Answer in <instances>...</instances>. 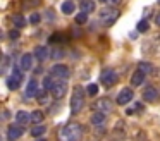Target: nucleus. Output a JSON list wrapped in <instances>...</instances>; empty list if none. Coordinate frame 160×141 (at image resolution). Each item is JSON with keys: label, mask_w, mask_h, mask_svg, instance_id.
I'll return each mask as SVG.
<instances>
[{"label": "nucleus", "mask_w": 160, "mask_h": 141, "mask_svg": "<svg viewBox=\"0 0 160 141\" xmlns=\"http://www.w3.org/2000/svg\"><path fill=\"white\" fill-rule=\"evenodd\" d=\"M45 133H47V127L43 126V124H40V126H35V127L31 129V134H33L35 138H40V136H43Z\"/></svg>", "instance_id": "obj_23"}, {"label": "nucleus", "mask_w": 160, "mask_h": 141, "mask_svg": "<svg viewBox=\"0 0 160 141\" xmlns=\"http://www.w3.org/2000/svg\"><path fill=\"white\" fill-rule=\"evenodd\" d=\"M141 110H143V105L136 103V105H134V108H129V110H128V115H131L132 112H141Z\"/></svg>", "instance_id": "obj_30"}, {"label": "nucleus", "mask_w": 160, "mask_h": 141, "mask_svg": "<svg viewBox=\"0 0 160 141\" xmlns=\"http://www.w3.org/2000/svg\"><path fill=\"white\" fill-rule=\"evenodd\" d=\"M86 93L90 96H95L98 93V84H90V86H88V89H86Z\"/></svg>", "instance_id": "obj_27"}, {"label": "nucleus", "mask_w": 160, "mask_h": 141, "mask_svg": "<svg viewBox=\"0 0 160 141\" xmlns=\"http://www.w3.org/2000/svg\"><path fill=\"white\" fill-rule=\"evenodd\" d=\"M100 79H102V84L110 88V86H114L115 83H117V74H115V71H112V69H105V71H102Z\"/></svg>", "instance_id": "obj_6"}, {"label": "nucleus", "mask_w": 160, "mask_h": 141, "mask_svg": "<svg viewBox=\"0 0 160 141\" xmlns=\"http://www.w3.org/2000/svg\"><path fill=\"white\" fill-rule=\"evenodd\" d=\"M138 71L145 72V74H152L155 69H153V65L150 64V62H139V64H138Z\"/></svg>", "instance_id": "obj_22"}, {"label": "nucleus", "mask_w": 160, "mask_h": 141, "mask_svg": "<svg viewBox=\"0 0 160 141\" xmlns=\"http://www.w3.org/2000/svg\"><path fill=\"white\" fill-rule=\"evenodd\" d=\"M155 24H157V26H160V12L155 16Z\"/></svg>", "instance_id": "obj_33"}, {"label": "nucleus", "mask_w": 160, "mask_h": 141, "mask_svg": "<svg viewBox=\"0 0 160 141\" xmlns=\"http://www.w3.org/2000/svg\"><path fill=\"white\" fill-rule=\"evenodd\" d=\"M102 2H105V3H107V0H102Z\"/></svg>", "instance_id": "obj_35"}, {"label": "nucleus", "mask_w": 160, "mask_h": 141, "mask_svg": "<svg viewBox=\"0 0 160 141\" xmlns=\"http://www.w3.org/2000/svg\"><path fill=\"white\" fill-rule=\"evenodd\" d=\"M84 96H86V93H84L83 86H76L72 91V96H71V113L72 115H76V113H79L83 110Z\"/></svg>", "instance_id": "obj_3"}, {"label": "nucleus", "mask_w": 160, "mask_h": 141, "mask_svg": "<svg viewBox=\"0 0 160 141\" xmlns=\"http://www.w3.org/2000/svg\"><path fill=\"white\" fill-rule=\"evenodd\" d=\"M33 58H35L33 53H22L21 55V60H19L21 71H31L33 69Z\"/></svg>", "instance_id": "obj_9"}, {"label": "nucleus", "mask_w": 160, "mask_h": 141, "mask_svg": "<svg viewBox=\"0 0 160 141\" xmlns=\"http://www.w3.org/2000/svg\"><path fill=\"white\" fill-rule=\"evenodd\" d=\"M50 72H52L53 78L62 79V81H67V79L71 78V71H69V67H67V65H64V64H55L52 69H50Z\"/></svg>", "instance_id": "obj_5"}, {"label": "nucleus", "mask_w": 160, "mask_h": 141, "mask_svg": "<svg viewBox=\"0 0 160 141\" xmlns=\"http://www.w3.org/2000/svg\"><path fill=\"white\" fill-rule=\"evenodd\" d=\"M60 10H62L66 16H69V14H72L74 10H76V3H74L72 0H66V2L62 3V7H60Z\"/></svg>", "instance_id": "obj_18"}, {"label": "nucleus", "mask_w": 160, "mask_h": 141, "mask_svg": "<svg viewBox=\"0 0 160 141\" xmlns=\"http://www.w3.org/2000/svg\"><path fill=\"white\" fill-rule=\"evenodd\" d=\"M38 81L36 79H31V81L28 83V88H26V98H33V96H38Z\"/></svg>", "instance_id": "obj_13"}, {"label": "nucleus", "mask_w": 160, "mask_h": 141, "mask_svg": "<svg viewBox=\"0 0 160 141\" xmlns=\"http://www.w3.org/2000/svg\"><path fill=\"white\" fill-rule=\"evenodd\" d=\"M22 134H24V129H22V126H19V124H12V126H9L7 129V138L11 141L18 139V138H21Z\"/></svg>", "instance_id": "obj_10"}, {"label": "nucleus", "mask_w": 160, "mask_h": 141, "mask_svg": "<svg viewBox=\"0 0 160 141\" xmlns=\"http://www.w3.org/2000/svg\"><path fill=\"white\" fill-rule=\"evenodd\" d=\"M121 2L122 0H107V5L108 7H117V5H121Z\"/></svg>", "instance_id": "obj_31"}, {"label": "nucleus", "mask_w": 160, "mask_h": 141, "mask_svg": "<svg viewBox=\"0 0 160 141\" xmlns=\"http://www.w3.org/2000/svg\"><path fill=\"white\" fill-rule=\"evenodd\" d=\"M24 2V7H36L42 5V0H22Z\"/></svg>", "instance_id": "obj_28"}, {"label": "nucleus", "mask_w": 160, "mask_h": 141, "mask_svg": "<svg viewBox=\"0 0 160 141\" xmlns=\"http://www.w3.org/2000/svg\"><path fill=\"white\" fill-rule=\"evenodd\" d=\"M107 120V115H105V112H95L93 115H91V124L93 126H102V124Z\"/></svg>", "instance_id": "obj_16"}, {"label": "nucleus", "mask_w": 160, "mask_h": 141, "mask_svg": "<svg viewBox=\"0 0 160 141\" xmlns=\"http://www.w3.org/2000/svg\"><path fill=\"white\" fill-rule=\"evenodd\" d=\"M79 7H81V12H86V14H90L95 10V3L91 2V0H81Z\"/></svg>", "instance_id": "obj_20"}, {"label": "nucleus", "mask_w": 160, "mask_h": 141, "mask_svg": "<svg viewBox=\"0 0 160 141\" xmlns=\"http://www.w3.org/2000/svg\"><path fill=\"white\" fill-rule=\"evenodd\" d=\"M16 122L19 124V126H26V124L31 122V113L24 112V110H19L18 113H16Z\"/></svg>", "instance_id": "obj_15"}, {"label": "nucleus", "mask_w": 160, "mask_h": 141, "mask_svg": "<svg viewBox=\"0 0 160 141\" xmlns=\"http://www.w3.org/2000/svg\"><path fill=\"white\" fill-rule=\"evenodd\" d=\"M143 100H145V102H157V100H158V91H157V88L148 86V88L145 89V93H143Z\"/></svg>", "instance_id": "obj_14"}, {"label": "nucleus", "mask_w": 160, "mask_h": 141, "mask_svg": "<svg viewBox=\"0 0 160 141\" xmlns=\"http://www.w3.org/2000/svg\"><path fill=\"white\" fill-rule=\"evenodd\" d=\"M40 19H42V16H40V14H36V12L29 16V23H31V24H38Z\"/></svg>", "instance_id": "obj_29"}, {"label": "nucleus", "mask_w": 160, "mask_h": 141, "mask_svg": "<svg viewBox=\"0 0 160 141\" xmlns=\"http://www.w3.org/2000/svg\"><path fill=\"white\" fill-rule=\"evenodd\" d=\"M21 83H22V74H21V71L19 69H12V76L7 79V86H9V89H18L19 86H21Z\"/></svg>", "instance_id": "obj_7"}, {"label": "nucleus", "mask_w": 160, "mask_h": 141, "mask_svg": "<svg viewBox=\"0 0 160 141\" xmlns=\"http://www.w3.org/2000/svg\"><path fill=\"white\" fill-rule=\"evenodd\" d=\"M119 16H121V12H119L117 7H105L100 10V23L103 26H112L119 19Z\"/></svg>", "instance_id": "obj_4"}, {"label": "nucleus", "mask_w": 160, "mask_h": 141, "mask_svg": "<svg viewBox=\"0 0 160 141\" xmlns=\"http://www.w3.org/2000/svg\"><path fill=\"white\" fill-rule=\"evenodd\" d=\"M145 72H141V71H138L136 69L134 71V74L131 76V84L132 86H139V84H143V81H145Z\"/></svg>", "instance_id": "obj_17"}, {"label": "nucleus", "mask_w": 160, "mask_h": 141, "mask_svg": "<svg viewBox=\"0 0 160 141\" xmlns=\"http://www.w3.org/2000/svg\"><path fill=\"white\" fill-rule=\"evenodd\" d=\"M43 119H45V113H43L42 110H35V112H31V122L33 124L40 126V124L43 122Z\"/></svg>", "instance_id": "obj_19"}, {"label": "nucleus", "mask_w": 160, "mask_h": 141, "mask_svg": "<svg viewBox=\"0 0 160 141\" xmlns=\"http://www.w3.org/2000/svg\"><path fill=\"white\" fill-rule=\"evenodd\" d=\"M132 96H134V93H132V89H129V88H124V89H122V91L117 95V100H115V102H117L119 105H128V103L132 100Z\"/></svg>", "instance_id": "obj_8"}, {"label": "nucleus", "mask_w": 160, "mask_h": 141, "mask_svg": "<svg viewBox=\"0 0 160 141\" xmlns=\"http://www.w3.org/2000/svg\"><path fill=\"white\" fill-rule=\"evenodd\" d=\"M38 103H42V105L48 103V95H47L45 88H40V91H38Z\"/></svg>", "instance_id": "obj_24"}, {"label": "nucleus", "mask_w": 160, "mask_h": 141, "mask_svg": "<svg viewBox=\"0 0 160 141\" xmlns=\"http://www.w3.org/2000/svg\"><path fill=\"white\" fill-rule=\"evenodd\" d=\"M83 136V126L78 122H69L59 131V141H79Z\"/></svg>", "instance_id": "obj_2"}, {"label": "nucleus", "mask_w": 160, "mask_h": 141, "mask_svg": "<svg viewBox=\"0 0 160 141\" xmlns=\"http://www.w3.org/2000/svg\"><path fill=\"white\" fill-rule=\"evenodd\" d=\"M9 36H11L12 40H18V38H19V31L18 29H12L11 33H9Z\"/></svg>", "instance_id": "obj_32"}, {"label": "nucleus", "mask_w": 160, "mask_h": 141, "mask_svg": "<svg viewBox=\"0 0 160 141\" xmlns=\"http://www.w3.org/2000/svg\"><path fill=\"white\" fill-rule=\"evenodd\" d=\"M12 23H14L16 28H24L26 24H28V21H26L24 16H21V14H14V16H12Z\"/></svg>", "instance_id": "obj_21"}, {"label": "nucleus", "mask_w": 160, "mask_h": 141, "mask_svg": "<svg viewBox=\"0 0 160 141\" xmlns=\"http://www.w3.org/2000/svg\"><path fill=\"white\" fill-rule=\"evenodd\" d=\"M88 23V14L86 12H79L76 16V24H86Z\"/></svg>", "instance_id": "obj_26"}, {"label": "nucleus", "mask_w": 160, "mask_h": 141, "mask_svg": "<svg viewBox=\"0 0 160 141\" xmlns=\"http://www.w3.org/2000/svg\"><path fill=\"white\" fill-rule=\"evenodd\" d=\"M95 108L98 110V112H112L114 110V105H112V102L108 98H100L97 100V103H95Z\"/></svg>", "instance_id": "obj_11"}, {"label": "nucleus", "mask_w": 160, "mask_h": 141, "mask_svg": "<svg viewBox=\"0 0 160 141\" xmlns=\"http://www.w3.org/2000/svg\"><path fill=\"white\" fill-rule=\"evenodd\" d=\"M43 86H45L47 91H50L52 96L57 98V100L64 98L66 93H67V83L62 81V79L53 78V76H47V78L43 79Z\"/></svg>", "instance_id": "obj_1"}, {"label": "nucleus", "mask_w": 160, "mask_h": 141, "mask_svg": "<svg viewBox=\"0 0 160 141\" xmlns=\"http://www.w3.org/2000/svg\"><path fill=\"white\" fill-rule=\"evenodd\" d=\"M33 55H35V58L38 62H45V60H48V57H50V50H48V47H36Z\"/></svg>", "instance_id": "obj_12"}, {"label": "nucleus", "mask_w": 160, "mask_h": 141, "mask_svg": "<svg viewBox=\"0 0 160 141\" xmlns=\"http://www.w3.org/2000/svg\"><path fill=\"white\" fill-rule=\"evenodd\" d=\"M148 28H150V24H148V21H146V19H141L138 23V31H139V33H146Z\"/></svg>", "instance_id": "obj_25"}, {"label": "nucleus", "mask_w": 160, "mask_h": 141, "mask_svg": "<svg viewBox=\"0 0 160 141\" xmlns=\"http://www.w3.org/2000/svg\"><path fill=\"white\" fill-rule=\"evenodd\" d=\"M158 2H160V0H158Z\"/></svg>", "instance_id": "obj_36"}, {"label": "nucleus", "mask_w": 160, "mask_h": 141, "mask_svg": "<svg viewBox=\"0 0 160 141\" xmlns=\"http://www.w3.org/2000/svg\"><path fill=\"white\" fill-rule=\"evenodd\" d=\"M36 141H47V139H45V138H38Z\"/></svg>", "instance_id": "obj_34"}]
</instances>
